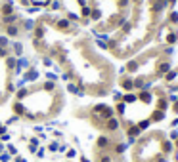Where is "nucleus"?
<instances>
[{
    "instance_id": "f257e3e1",
    "label": "nucleus",
    "mask_w": 178,
    "mask_h": 162,
    "mask_svg": "<svg viewBox=\"0 0 178 162\" xmlns=\"http://www.w3.org/2000/svg\"><path fill=\"white\" fill-rule=\"evenodd\" d=\"M52 25L56 27L57 31H61V32H75V31H79V27H77L75 23H71L65 15H63V17L54 19V21H52Z\"/></svg>"
},
{
    "instance_id": "f03ea898",
    "label": "nucleus",
    "mask_w": 178,
    "mask_h": 162,
    "mask_svg": "<svg viewBox=\"0 0 178 162\" xmlns=\"http://www.w3.org/2000/svg\"><path fill=\"white\" fill-rule=\"evenodd\" d=\"M113 139L109 136H100L98 139H96V149H98V153H105L107 149H111L113 147Z\"/></svg>"
},
{
    "instance_id": "7ed1b4c3",
    "label": "nucleus",
    "mask_w": 178,
    "mask_h": 162,
    "mask_svg": "<svg viewBox=\"0 0 178 162\" xmlns=\"http://www.w3.org/2000/svg\"><path fill=\"white\" fill-rule=\"evenodd\" d=\"M119 128H121V118L119 116H111L103 122V130L107 134H115V132H119Z\"/></svg>"
},
{
    "instance_id": "20e7f679",
    "label": "nucleus",
    "mask_w": 178,
    "mask_h": 162,
    "mask_svg": "<svg viewBox=\"0 0 178 162\" xmlns=\"http://www.w3.org/2000/svg\"><path fill=\"white\" fill-rule=\"evenodd\" d=\"M10 13H15V4H13V0H4L0 4V17L2 15H10Z\"/></svg>"
},
{
    "instance_id": "39448f33",
    "label": "nucleus",
    "mask_w": 178,
    "mask_h": 162,
    "mask_svg": "<svg viewBox=\"0 0 178 162\" xmlns=\"http://www.w3.org/2000/svg\"><path fill=\"white\" fill-rule=\"evenodd\" d=\"M4 34H6L8 38H17L19 34H21V27H19V23L6 25V27H4Z\"/></svg>"
},
{
    "instance_id": "423d86ee",
    "label": "nucleus",
    "mask_w": 178,
    "mask_h": 162,
    "mask_svg": "<svg viewBox=\"0 0 178 162\" xmlns=\"http://www.w3.org/2000/svg\"><path fill=\"white\" fill-rule=\"evenodd\" d=\"M38 76H40V73H38L35 67H31V69H27L25 73H23V76H21V78H23V80H25V84H27V82H37Z\"/></svg>"
},
{
    "instance_id": "0eeeda50",
    "label": "nucleus",
    "mask_w": 178,
    "mask_h": 162,
    "mask_svg": "<svg viewBox=\"0 0 178 162\" xmlns=\"http://www.w3.org/2000/svg\"><path fill=\"white\" fill-rule=\"evenodd\" d=\"M10 50H12V56H13V57H23V56H25L23 44L19 42V40H13V42L10 44Z\"/></svg>"
},
{
    "instance_id": "6e6552de",
    "label": "nucleus",
    "mask_w": 178,
    "mask_h": 162,
    "mask_svg": "<svg viewBox=\"0 0 178 162\" xmlns=\"http://www.w3.org/2000/svg\"><path fill=\"white\" fill-rule=\"evenodd\" d=\"M119 86L123 88L125 94H127V92H132L134 90V78L132 76H123L121 80H119Z\"/></svg>"
},
{
    "instance_id": "1a4fd4ad",
    "label": "nucleus",
    "mask_w": 178,
    "mask_h": 162,
    "mask_svg": "<svg viewBox=\"0 0 178 162\" xmlns=\"http://www.w3.org/2000/svg\"><path fill=\"white\" fill-rule=\"evenodd\" d=\"M38 23L35 19H21L19 21V27H21V32H33V29L37 27Z\"/></svg>"
},
{
    "instance_id": "9d476101",
    "label": "nucleus",
    "mask_w": 178,
    "mask_h": 162,
    "mask_svg": "<svg viewBox=\"0 0 178 162\" xmlns=\"http://www.w3.org/2000/svg\"><path fill=\"white\" fill-rule=\"evenodd\" d=\"M21 21V17H19L17 13H10V15H2L0 17V23L6 27V25H13V23H19Z\"/></svg>"
},
{
    "instance_id": "9b49d317",
    "label": "nucleus",
    "mask_w": 178,
    "mask_h": 162,
    "mask_svg": "<svg viewBox=\"0 0 178 162\" xmlns=\"http://www.w3.org/2000/svg\"><path fill=\"white\" fill-rule=\"evenodd\" d=\"M12 111H13V114H17L19 118H21V116L27 112V107H25V103H23V101H13Z\"/></svg>"
},
{
    "instance_id": "f8f14e48",
    "label": "nucleus",
    "mask_w": 178,
    "mask_h": 162,
    "mask_svg": "<svg viewBox=\"0 0 178 162\" xmlns=\"http://www.w3.org/2000/svg\"><path fill=\"white\" fill-rule=\"evenodd\" d=\"M165 116H167L165 111H157V109H153L151 114H149L147 118H149V122L153 124V122H161V120H165Z\"/></svg>"
},
{
    "instance_id": "ddd939ff",
    "label": "nucleus",
    "mask_w": 178,
    "mask_h": 162,
    "mask_svg": "<svg viewBox=\"0 0 178 162\" xmlns=\"http://www.w3.org/2000/svg\"><path fill=\"white\" fill-rule=\"evenodd\" d=\"M125 132H127V137H134V139H138L142 136V130L136 124H130L128 128H125Z\"/></svg>"
},
{
    "instance_id": "4468645a",
    "label": "nucleus",
    "mask_w": 178,
    "mask_h": 162,
    "mask_svg": "<svg viewBox=\"0 0 178 162\" xmlns=\"http://www.w3.org/2000/svg\"><path fill=\"white\" fill-rule=\"evenodd\" d=\"M44 32H46V27L42 23H38L35 29H33V38H38V40H44Z\"/></svg>"
},
{
    "instance_id": "2eb2a0df",
    "label": "nucleus",
    "mask_w": 178,
    "mask_h": 162,
    "mask_svg": "<svg viewBox=\"0 0 178 162\" xmlns=\"http://www.w3.org/2000/svg\"><path fill=\"white\" fill-rule=\"evenodd\" d=\"M40 88H42L44 92H48V94H54V92L57 90V84L54 80H44L42 84H40Z\"/></svg>"
},
{
    "instance_id": "dca6fc26",
    "label": "nucleus",
    "mask_w": 178,
    "mask_h": 162,
    "mask_svg": "<svg viewBox=\"0 0 178 162\" xmlns=\"http://www.w3.org/2000/svg\"><path fill=\"white\" fill-rule=\"evenodd\" d=\"M136 101H138V95L134 94V92H127V94H123V103L130 105V103H136Z\"/></svg>"
},
{
    "instance_id": "f3484780",
    "label": "nucleus",
    "mask_w": 178,
    "mask_h": 162,
    "mask_svg": "<svg viewBox=\"0 0 178 162\" xmlns=\"http://www.w3.org/2000/svg\"><path fill=\"white\" fill-rule=\"evenodd\" d=\"M127 147H128L127 143H123V141H117V143H113V153H115L117 156H121L123 153L127 151Z\"/></svg>"
},
{
    "instance_id": "a211bd4d",
    "label": "nucleus",
    "mask_w": 178,
    "mask_h": 162,
    "mask_svg": "<svg viewBox=\"0 0 178 162\" xmlns=\"http://www.w3.org/2000/svg\"><path fill=\"white\" fill-rule=\"evenodd\" d=\"M29 95V88H17L15 90V101H23Z\"/></svg>"
},
{
    "instance_id": "6ab92c4d",
    "label": "nucleus",
    "mask_w": 178,
    "mask_h": 162,
    "mask_svg": "<svg viewBox=\"0 0 178 162\" xmlns=\"http://www.w3.org/2000/svg\"><path fill=\"white\" fill-rule=\"evenodd\" d=\"M176 76H178V71H176V69H171V71L163 76V80H165V84H171V82H174Z\"/></svg>"
},
{
    "instance_id": "aec40b11",
    "label": "nucleus",
    "mask_w": 178,
    "mask_h": 162,
    "mask_svg": "<svg viewBox=\"0 0 178 162\" xmlns=\"http://www.w3.org/2000/svg\"><path fill=\"white\" fill-rule=\"evenodd\" d=\"M136 126L144 132V130H147V128L151 126V122H149V118H142V120H138V122H136Z\"/></svg>"
},
{
    "instance_id": "412c9836",
    "label": "nucleus",
    "mask_w": 178,
    "mask_h": 162,
    "mask_svg": "<svg viewBox=\"0 0 178 162\" xmlns=\"http://www.w3.org/2000/svg\"><path fill=\"white\" fill-rule=\"evenodd\" d=\"M48 8H50V12H59L61 10V0H52L48 4Z\"/></svg>"
},
{
    "instance_id": "4be33fe9",
    "label": "nucleus",
    "mask_w": 178,
    "mask_h": 162,
    "mask_svg": "<svg viewBox=\"0 0 178 162\" xmlns=\"http://www.w3.org/2000/svg\"><path fill=\"white\" fill-rule=\"evenodd\" d=\"M98 162H115L113 156L107 155V153H98Z\"/></svg>"
},
{
    "instance_id": "5701e85b",
    "label": "nucleus",
    "mask_w": 178,
    "mask_h": 162,
    "mask_svg": "<svg viewBox=\"0 0 178 162\" xmlns=\"http://www.w3.org/2000/svg\"><path fill=\"white\" fill-rule=\"evenodd\" d=\"M42 65H44L46 69H52V67H54V59H52L50 56H44V57H42Z\"/></svg>"
},
{
    "instance_id": "b1692460",
    "label": "nucleus",
    "mask_w": 178,
    "mask_h": 162,
    "mask_svg": "<svg viewBox=\"0 0 178 162\" xmlns=\"http://www.w3.org/2000/svg\"><path fill=\"white\" fill-rule=\"evenodd\" d=\"M0 48H10V38L6 34H0Z\"/></svg>"
},
{
    "instance_id": "393cba45",
    "label": "nucleus",
    "mask_w": 178,
    "mask_h": 162,
    "mask_svg": "<svg viewBox=\"0 0 178 162\" xmlns=\"http://www.w3.org/2000/svg\"><path fill=\"white\" fill-rule=\"evenodd\" d=\"M8 56H12V50L10 48H0V59H6Z\"/></svg>"
},
{
    "instance_id": "a878e982",
    "label": "nucleus",
    "mask_w": 178,
    "mask_h": 162,
    "mask_svg": "<svg viewBox=\"0 0 178 162\" xmlns=\"http://www.w3.org/2000/svg\"><path fill=\"white\" fill-rule=\"evenodd\" d=\"M10 160H12V155H10V153H6V151L0 153V162H10Z\"/></svg>"
},
{
    "instance_id": "bb28decb",
    "label": "nucleus",
    "mask_w": 178,
    "mask_h": 162,
    "mask_svg": "<svg viewBox=\"0 0 178 162\" xmlns=\"http://www.w3.org/2000/svg\"><path fill=\"white\" fill-rule=\"evenodd\" d=\"M6 153H10L12 156H17V147H15V145H8V147H6Z\"/></svg>"
},
{
    "instance_id": "cd10ccee",
    "label": "nucleus",
    "mask_w": 178,
    "mask_h": 162,
    "mask_svg": "<svg viewBox=\"0 0 178 162\" xmlns=\"http://www.w3.org/2000/svg\"><path fill=\"white\" fill-rule=\"evenodd\" d=\"M44 76H46V80H54V82H57V75H56V73H50V71H48V73H44Z\"/></svg>"
},
{
    "instance_id": "c85d7f7f",
    "label": "nucleus",
    "mask_w": 178,
    "mask_h": 162,
    "mask_svg": "<svg viewBox=\"0 0 178 162\" xmlns=\"http://www.w3.org/2000/svg\"><path fill=\"white\" fill-rule=\"evenodd\" d=\"M65 156H67L69 160H73V158L77 156V151L75 149H67V151H65Z\"/></svg>"
},
{
    "instance_id": "c756f323",
    "label": "nucleus",
    "mask_w": 178,
    "mask_h": 162,
    "mask_svg": "<svg viewBox=\"0 0 178 162\" xmlns=\"http://www.w3.org/2000/svg\"><path fill=\"white\" fill-rule=\"evenodd\" d=\"M57 147H59V141H57V139H56V141H52V143L48 145V149H50L52 153H57Z\"/></svg>"
},
{
    "instance_id": "7c9ffc66",
    "label": "nucleus",
    "mask_w": 178,
    "mask_h": 162,
    "mask_svg": "<svg viewBox=\"0 0 178 162\" xmlns=\"http://www.w3.org/2000/svg\"><path fill=\"white\" fill-rule=\"evenodd\" d=\"M29 145H33V147H40V137H31V139H29Z\"/></svg>"
},
{
    "instance_id": "2f4dec72",
    "label": "nucleus",
    "mask_w": 178,
    "mask_h": 162,
    "mask_svg": "<svg viewBox=\"0 0 178 162\" xmlns=\"http://www.w3.org/2000/svg\"><path fill=\"white\" fill-rule=\"evenodd\" d=\"M169 139H171V141H176L178 139V130H171L169 132Z\"/></svg>"
},
{
    "instance_id": "473e14b6",
    "label": "nucleus",
    "mask_w": 178,
    "mask_h": 162,
    "mask_svg": "<svg viewBox=\"0 0 178 162\" xmlns=\"http://www.w3.org/2000/svg\"><path fill=\"white\" fill-rule=\"evenodd\" d=\"M15 122H19V116H17V114H13V116H10V118L6 120L8 126H10V124H15Z\"/></svg>"
},
{
    "instance_id": "72a5a7b5",
    "label": "nucleus",
    "mask_w": 178,
    "mask_h": 162,
    "mask_svg": "<svg viewBox=\"0 0 178 162\" xmlns=\"http://www.w3.org/2000/svg\"><path fill=\"white\" fill-rule=\"evenodd\" d=\"M113 99H115V103L123 101V94H121V92H113Z\"/></svg>"
},
{
    "instance_id": "f704fd0d",
    "label": "nucleus",
    "mask_w": 178,
    "mask_h": 162,
    "mask_svg": "<svg viewBox=\"0 0 178 162\" xmlns=\"http://www.w3.org/2000/svg\"><path fill=\"white\" fill-rule=\"evenodd\" d=\"M67 149H69V147H67L65 143H59V147H57V153H59V155H63V153H65Z\"/></svg>"
},
{
    "instance_id": "c9c22d12",
    "label": "nucleus",
    "mask_w": 178,
    "mask_h": 162,
    "mask_svg": "<svg viewBox=\"0 0 178 162\" xmlns=\"http://www.w3.org/2000/svg\"><path fill=\"white\" fill-rule=\"evenodd\" d=\"M54 137H56L57 141H59V139H63V134H61L59 130H54Z\"/></svg>"
},
{
    "instance_id": "e433bc0d",
    "label": "nucleus",
    "mask_w": 178,
    "mask_h": 162,
    "mask_svg": "<svg viewBox=\"0 0 178 162\" xmlns=\"http://www.w3.org/2000/svg\"><path fill=\"white\" fill-rule=\"evenodd\" d=\"M172 112H174V114H178V101H174V103H172Z\"/></svg>"
},
{
    "instance_id": "4c0bfd02",
    "label": "nucleus",
    "mask_w": 178,
    "mask_h": 162,
    "mask_svg": "<svg viewBox=\"0 0 178 162\" xmlns=\"http://www.w3.org/2000/svg\"><path fill=\"white\" fill-rule=\"evenodd\" d=\"M13 162H27V160L23 158V156H15V158H13Z\"/></svg>"
},
{
    "instance_id": "58836bf2",
    "label": "nucleus",
    "mask_w": 178,
    "mask_h": 162,
    "mask_svg": "<svg viewBox=\"0 0 178 162\" xmlns=\"http://www.w3.org/2000/svg\"><path fill=\"white\" fill-rule=\"evenodd\" d=\"M81 162H92L90 158H86V156H81Z\"/></svg>"
},
{
    "instance_id": "ea45409f",
    "label": "nucleus",
    "mask_w": 178,
    "mask_h": 162,
    "mask_svg": "<svg viewBox=\"0 0 178 162\" xmlns=\"http://www.w3.org/2000/svg\"><path fill=\"white\" fill-rule=\"evenodd\" d=\"M134 162H144V160H140V158H134Z\"/></svg>"
}]
</instances>
